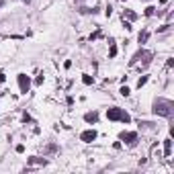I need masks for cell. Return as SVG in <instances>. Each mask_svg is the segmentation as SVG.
<instances>
[{
  "mask_svg": "<svg viewBox=\"0 0 174 174\" xmlns=\"http://www.w3.org/2000/svg\"><path fill=\"white\" fill-rule=\"evenodd\" d=\"M104 14H106V16H111V14H113V8H111V6H106V8H104Z\"/></svg>",
  "mask_w": 174,
  "mask_h": 174,
  "instance_id": "cell-20",
  "label": "cell"
},
{
  "mask_svg": "<svg viewBox=\"0 0 174 174\" xmlns=\"http://www.w3.org/2000/svg\"><path fill=\"white\" fill-rule=\"evenodd\" d=\"M154 115H160V117H172L174 113V103L168 100V98H156L154 100Z\"/></svg>",
  "mask_w": 174,
  "mask_h": 174,
  "instance_id": "cell-1",
  "label": "cell"
},
{
  "mask_svg": "<svg viewBox=\"0 0 174 174\" xmlns=\"http://www.w3.org/2000/svg\"><path fill=\"white\" fill-rule=\"evenodd\" d=\"M45 152L47 154H53V152H58V146H56V143H49V146L45 148Z\"/></svg>",
  "mask_w": 174,
  "mask_h": 174,
  "instance_id": "cell-14",
  "label": "cell"
},
{
  "mask_svg": "<svg viewBox=\"0 0 174 174\" xmlns=\"http://www.w3.org/2000/svg\"><path fill=\"white\" fill-rule=\"evenodd\" d=\"M96 135H98V133H96L94 129H86V131L80 133V139L84 141V143H92L94 139H96Z\"/></svg>",
  "mask_w": 174,
  "mask_h": 174,
  "instance_id": "cell-6",
  "label": "cell"
},
{
  "mask_svg": "<svg viewBox=\"0 0 174 174\" xmlns=\"http://www.w3.org/2000/svg\"><path fill=\"white\" fill-rule=\"evenodd\" d=\"M152 59V51H148V49H139L137 53L131 58V66H135V64H139V62H143V64H148Z\"/></svg>",
  "mask_w": 174,
  "mask_h": 174,
  "instance_id": "cell-3",
  "label": "cell"
},
{
  "mask_svg": "<svg viewBox=\"0 0 174 174\" xmlns=\"http://www.w3.org/2000/svg\"><path fill=\"white\" fill-rule=\"evenodd\" d=\"M4 82H6V74H4V72H0V84H4Z\"/></svg>",
  "mask_w": 174,
  "mask_h": 174,
  "instance_id": "cell-19",
  "label": "cell"
},
{
  "mask_svg": "<svg viewBox=\"0 0 174 174\" xmlns=\"http://www.w3.org/2000/svg\"><path fill=\"white\" fill-rule=\"evenodd\" d=\"M82 82H84L86 86H90V84L94 82V78H92V76H86V74H84V76H82Z\"/></svg>",
  "mask_w": 174,
  "mask_h": 174,
  "instance_id": "cell-13",
  "label": "cell"
},
{
  "mask_svg": "<svg viewBox=\"0 0 174 174\" xmlns=\"http://www.w3.org/2000/svg\"><path fill=\"white\" fill-rule=\"evenodd\" d=\"M84 121H86V123H96V121H98V115H96V113H86V115H84Z\"/></svg>",
  "mask_w": 174,
  "mask_h": 174,
  "instance_id": "cell-10",
  "label": "cell"
},
{
  "mask_svg": "<svg viewBox=\"0 0 174 174\" xmlns=\"http://www.w3.org/2000/svg\"><path fill=\"white\" fill-rule=\"evenodd\" d=\"M123 19H127L129 23H131V21H135V19H137V14L131 10V8H125V10H123Z\"/></svg>",
  "mask_w": 174,
  "mask_h": 174,
  "instance_id": "cell-9",
  "label": "cell"
},
{
  "mask_svg": "<svg viewBox=\"0 0 174 174\" xmlns=\"http://www.w3.org/2000/svg\"><path fill=\"white\" fill-rule=\"evenodd\" d=\"M148 37H150V33H148V31H141V33L137 35V41L141 43V45H143V43L148 41Z\"/></svg>",
  "mask_w": 174,
  "mask_h": 174,
  "instance_id": "cell-11",
  "label": "cell"
},
{
  "mask_svg": "<svg viewBox=\"0 0 174 174\" xmlns=\"http://www.w3.org/2000/svg\"><path fill=\"white\" fill-rule=\"evenodd\" d=\"M119 139L125 141L127 146H135V141H137V133H135V131H121V133H119Z\"/></svg>",
  "mask_w": 174,
  "mask_h": 174,
  "instance_id": "cell-4",
  "label": "cell"
},
{
  "mask_svg": "<svg viewBox=\"0 0 174 174\" xmlns=\"http://www.w3.org/2000/svg\"><path fill=\"white\" fill-rule=\"evenodd\" d=\"M35 84H43V74H39V76H37V80H35Z\"/></svg>",
  "mask_w": 174,
  "mask_h": 174,
  "instance_id": "cell-21",
  "label": "cell"
},
{
  "mask_svg": "<svg viewBox=\"0 0 174 174\" xmlns=\"http://www.w3.org/2000/svg\"><path fill=\"white\" fill-rule=\"evenodd\" d=\"M27 164L29 166H45L47 160L45 158H39V156H31V158H27Z\"/></svg>",
  "mask_w": 174,
  "mask_h": 174,
  "instance_id": "cell-7",
  "label": "cell"
},
{
  "mask_svg": "<svg viewBox=\"0 0 174 174\" xmlns=\"http://www.w3.org/2000/svg\"><path fill=\"white\" fill-rule=\"evenodd\" d=\"M16 80H19V88H21V92L27 94V92H29V88H31V78H29L27 74H19Z\"/></svg>",
  "mask_w": 174,
  "mask_h": 174,
  "instance_id": "cell-5",
  "label": "cell"
},
{
  "mask_svg": "<svg viewBox=\"0 0 174 174\" xmlns=\"http://www.w3.org/2000/svg\"><path fill=\"white\" fill-rule=\"evenodd\" d=\"M172 154V137H166L164 139V156L168 158Z\"/></svg>",
  "mask_w": 174,
  "mask_h": 174,
  "instance_id": "cell-8",
  "label": "cell"
},
{
  "mask_svg": "<svg viewBox=\"0 0 174 174\" xmlns=\"http://www.w3.org/2000/svg\"><path fill=\"white\" fill-rule=\"evenodd\" d=\"M146 2H148V0H146Z\"/></svg>",
  "mask_w": 174,
  "mask_h": 174,
  "instance_id": "cell-24",
  "label": "cell"
},
{
  "mask_svg": "<svg viewBox=\"0 0 174 174\" xmlns=\"http://www.w3.org/2000/svg\"><path fill=\"white\" fill-rule=\"evenodd\" d=\"M146 82H148V76H141V78L137 80V88H141V86H143Z\"/></svg>",
  "mask_w": 174,
  "mask_h": 174,
  "instance_id": "cell-15",
  "label": "cell"
},
{
  "mask_svg": "<svg viewBox=\"0 0 174 174\" xmlns=\"http://www.w3.org/2000/svg\"><path fill=\"white\" fill-rule=\"evenodd\" d=\"M109 45H111V49H109V56H111V58H115V56H117V45H115V41L111 39V41H109Z\"/></svg>",
  "mask_w": 174,
  "mask_h": 174,
  "instance_id": "cell-12",
  "label": "cell"
},
{
  "mask_svg": "<svg viewBox=\"0 0 174 174\" xmlns=\"http://www.w3.org/2000/svg\"><path fill=\"white\" fill-rule=\"evenodd\" d=\"M129 92H131V90H129L127 86H121V94H123V96H129Z\"/></svg>",
  "mask_w": 174,
  "mask_h": 174,
  "instance_id": "cell-17",
  "label": "cell"
},
{
  "mask_svg": "<svg viewBox=\"0 0 174 174\" xmlns=\"http://www.w3.org/2000/svg\"><path fill=\"white\" fill-rule=\"evenodd\" d=\"M64 68H66V70L72 68V62H70V59H66V62H64Z\"/></svg>",
  "mask_w": 174,
  "mask_h": 174,
  "instance_id": "cell-22",
  "label": "cell"
},
{
  "mask_svg": "<svg viewBox=\"0 0 174 174\" xmlns=\"http://www.w3.org/2000/svg\"><path fill=\"white\" fill-rule=\"evenodd\" d=\"M14 150H16V154H23V152H25V146H21V143H19Z\"/></svg>",
  "mask_w": 174,
  "mask_h": 174,
  "instance_id": "cell-18",
  "label": "cell"
},
{
  "mask_svg": "<svg viewBox=\"0 0 174 174\" xmlns=\"http://www.w3.org/2000/svg\"><path fill=\"white\" fill-rule=\"evenodd\" d=\"M106 119H109V121H121V123H129V121H131L129 113H125V111L119 109V106L109 109V111H106Z\"/></svg>",
  "mask_w": 174,
  "mask_h": 174,
  "instance_id": "cell-2",
  "label": "cell"
},
{
  "mask_svg": "<svg viewBox=\"0 0 174 174\" xmlns=\"http://www.w3.org/2000/svg\"><path fill=\"white\" fill-rule=\"evenodd\" d=\"M2 6H4V0H0V8H2Z\"/></svg>",
  "mask_w": 174,
  "mask_h": 174,
  "instance_id": "cell-23",
  "label": "cell"
},
{
  "mask_svg": "<svg viewBox=\"0 0 174 174\" xmlns=\"http://www.w3.org/2000/svg\"><path fill=\"white\" fill-rule=\"evenodd\" d=\"M152 14H156V8L154 6H148L146 8V16H152Z\"/></svg>",
  "mask_w": 174,
  "mask_h": 174,
  "instance_id": "cell-16",
  "label": "cell"
}]
</instances>
